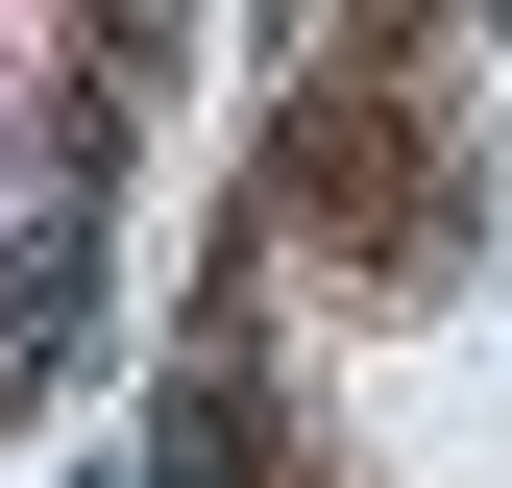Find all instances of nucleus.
<instances>
[{"label": "nucleus", "instance_id": "obj_1", "mask_svg": "<svg viewBox=\"0 0 512 488\" xmlns=\"http://www.w3.org/2000/svg\"><path fill=\"white\" fill-rule=\"evenodd\" d=\"M147 488H244V415H220V391H171V440H147Z\"/></svg>", "mask_w": 512, "mask_h": 488}]
</instances>
